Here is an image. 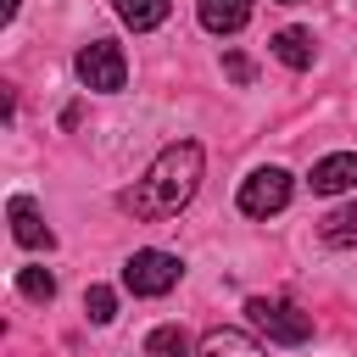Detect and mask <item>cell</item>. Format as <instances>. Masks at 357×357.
Here are the masks:
<instances>
[{"instance_id": "obj_1", "label": "cell", "mask_w": 357, "mask_h": 357, "mask_svg": "<svg viewBox=\"0 0 357 357\" xmlns=\"http://www.w3.org/2000/svg\"><path fill=\"white\" fill-rule=\"evenodd\" d=\"M201 145L195 139H178V145H167L151 167H145V178H134L123 195H117V206L134 218V223H162V218H178L184 206H190V195L201 190Z\"/></svg>"}, {"instance_id": "obj_2", "label": "cell", "mask_w": 357, "mask_h": 357, "mask_svg": "<svg viewBox=\"0 0 357 357\" xmlns=\"http://www.w3.org/2000/svg\"><path fill=\"white\" fill-rule=\"evenodd\" d=\"M245 312H251V324H257L268 340H279V346H301V340L312 335V312H301V307H290V301H279V296H251Z\"/></svg>"}, {"instance_id": "obj_3", "label": "cell", "mask_w": 357, "mask_h": 357, "mask_svg": "<svg viewBox=\"0 0 357 357\" xmlns=\"http://www.w3.org/2000/svg\"><path fill=\"white\" fill-rule=\"evenodd\" d=\"M78 78H84V89H100V95H117L123 89V78H128V61H123V50L112 45V39H89L84 50H78Z\"/></svg>"}, {"instance_id": "obj_4", "label": "cell", "mask_w": 357, "mask_h": 357, "mask_svg": "<svg viewBox=\"0 0 357 357\" xmlns=\"http://www.w3.org/2000/svg\"><path fill=\"white\" fill-rule=\"evenodd\" d=\"M178 257H167V251H134L128 262H123V284L134 290V296H167L173 284H178Z\"/></svg>"}, {"instance_id": "obj_5", "label": "cell", "mask_w": 357, "mask_h": 357, "mask_svg": "<svg viewBox=\"0 0 357 357\" xmlns=\"http://www.w3.org/2000/svg\"><path fill=\"white\" fill-rule=\"evenodd\" d=\"M290 206V173L284 167H257L245 184H240V212L245 218H273Z\"/></svg>"}, {"instance_id": "obj_6", "label": "cell", "mask_w": 357, "mask_h": 357, "mask_svg": "<svg viewBox=\"0 0 357 357\" xmlns=\"http://www.w3.org/2000/svg\"><path fill=\"white\" fill-rule=\"evenodd\" d=\"M6 212H11V234H17V245H28V251H39V245L50 251V245H56V234L45 229V218H39V206H33L28 195H11Z\"/></svg>"}, {"instance_id": "obj_7", "label": "cell", "mask_w": 357, "mask_h": 357, "mask_svg": "<svg viewBox=\"0 0 357 357\" xmlns=\"http://www.w3.org/2000/svg\"><path fill=\"white\" fill-rule=\"evenodd\" d=\"M312 195H340V190H351L357 184V156L351 151H340V156H324V162H312Z\"/></svg>"}, {"instance_id": "obj_8", "label": "cell", "mask_w": 357, "mask_h": 357, "mask_svg": "<svg viewBox=\"0 0 357 357\" xmlns=\"http://www.w3.org/2000/svg\"><path fill=\"white\" fill-rule=\"evenodd\" d=\"M251 22V0H201V28L206 33H240Z\"/></svg>"}, {"instance_id": "obj_9", "label": "cell", "mask_w": 357, "mask_h": 357, "mask_svg": "<svg viewBox=\"0 0 357 357\" xmlns=\"http://www.w3.org/2000/svg\"><path fill=\"white\" fill-rule=\"evenodd\" d=\"M195 357H268V351H262L245 329H229V324H223V329H206V340H201Z\"/></svg>"}, {"instance_id": "obj_10", "label": "cell", "mask_w": 357, "mask_h": 357, "mask_svg": "<svg viewBox=\"0 0 357 357\" xmlns=\"http://www.w3.org/2000/svg\"><path fill=\"white\" fill-rule=\"evenodd\" d=\"M112 6H117V17H123L134 33L162 28V22H167V11H173V0H112Z\"/></svg>"}, {"instance_id": "obj_11", "label": "cell", "mask_w": 357, "mask_h": 357, "mask_svg": "<svg viewBox=\"0 0 357 357\" xmlns=\"http://www.w3.org/2000/svg\"><path fill=\"white\" fill-rule=\"evenodd\" d=\"M273 56H279L290 73H307V67H312V33H301V28H279V33H273Z\"/></svg>"}, {"instance_id": "obj_12", "label": "cell", "mask_w": 357, "mask_h": 357, "mask_svg": "<svg viewBox=\"0 0 357 357\" xmlns=\"http://www.w3.org/2000/svg\"><path fill=\"white\" fill-rule=\"evenodd\" d=\"M145 357H190V335L178 324H162L145 335Z\"/></svg>"}, {"instance_id": "obj_13", "label": "cell", "mask_w": 357, "mask_h": 357, "mask_svg": "<svg viewBox=\"0 0 357 357\" xmlns=\"http://www.w3.org/2000/svg\"><path fill=\"white\" fill-rule=\"evenodd\" d=\"M318 234H324V245H357V201L340 206V212H329Z\"/></svg>"}, {"instance_id": "obj_14", "label": "cell", "mask_w": 357, "mask_h": 357, "mask_svg": "<svg viewBox=\"0 0 357 357\" xmlns=\"http://www.w3.org/2000/svg\"><path fill=\"white\" fill-rule=\"evenodd\" d=\"M17 290H22L28 301H50V296H56V273H50V268H22V273H17Z\"/></svg>"}, {"instance_id": "obj_15", "label": "cell", "mask_w": 357, "mask_h": 357, "mask_svg": "<svg viewBox=\"0 0 357 357\" xmlns=\"http://www.w3.org/2000/svg\"><path fill=\"white\" fill-rule=\"evenodd\" d=\"M84 312H89L95 324H112V312H117V296H112L106 284H89V290H84Z\"/></svg>"}, {"instance_id": "obj_16", "label": "cell", "mask_w": 357, "mask_h": 357, "mask_svg": "<svg viewBox=\"0 0 357 357\" xmlns=\"http://www.w3.org/2000/svg\"><path fill=\"white\" fill-rule=\"evenodd\" d=\"M223 67H229V78H234V84H251V61H245V56H229Z\"/></svg>"}, {"instance_id": "obj_17", "label": "cell", "mask_w": 357, "mask_h": 357, "mask_svg": "<svg viewBox=\"0 0 357 357\" xmlns=\"http://www.w3.org/2000/svg\"><path fill=\"white\" fill-rule=\"evenodd\" d=\"M279 6H301V0H279Z\"/></svg>"}]
</instances>
